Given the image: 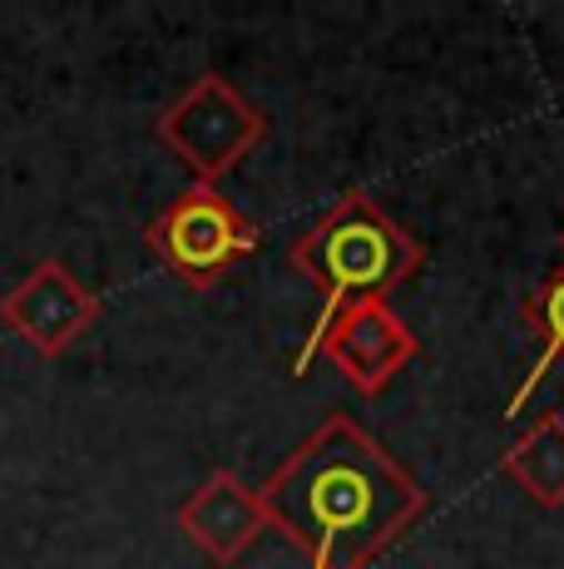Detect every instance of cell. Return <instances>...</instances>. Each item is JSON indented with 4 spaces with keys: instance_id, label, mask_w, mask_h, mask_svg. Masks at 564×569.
<instances>
[{
    "instance_id": "cell-1",
    "label": "cell",
    "mask_w": 564,
    "mask_h": 569,
    "mask_svg": "<svg viewBox=\"0 0 564 569\" xmlns=\"http://www.w3.org/2000/svg\"><path fill=\"white\" fill-rule=\"evenodd\" d=\"M258 500L308 569H366L426 510V490L342 411L273 470Z\"/></svg>"
},
{
    "instance_id": "cell-2",
    "label": "cell",
    "mask_w": 564,
    "mask_h": 569,
    "mask_svg": "<svg viewBox=\"0 0 564 569\" xmlns=\"http://www.w3.org/2000/svg\"><path fill=\"white\" fill-rule=\"evenodd\" d=\"M292 262L322 292V317L308 332V347L298 357V371H308L322 337H328V327L346 308H356V302H386V292L421 268V243L406 228H396L366 193H346L338 208H328L292 243Z\"/></svg>"
},
{
    "instance_id": "cell-3",
    "label": "cell",
    "mask_w": 564,
    "mask_h": 569,
    "mask_svg": "<svg viewBox=\"0 0 564 569\" xmlns=\"http://www.w3.org/2000/svg\"><path fill=\"white\" fill-rule=\"evenodd\" d=\"M159 144L199 183H219L253 154L268 134V114L223 74H203L173 100L154 124Z\"/></svg>"
},
{
    "instance_id": "cell-4",
    "label": "cell",
    "mask_w": 564,
    "mask_h": 569,
    "mask_svg": "<svg viewBox=\"0 0 564 569\" xmlns=\"http://www.w3.org/2000/svg\"><path fill=\"white\" fill-rule=\"evenodd\" d=\"M149 248L179 282L213 288L258 248V228L223 199L219 183H189L164 213L149 223Z\"/></svg>"
},
{
    "instance_id": "cell-5",
    "label": "cell",
    "mask_w": 564,
    "mask_h": 569,
    "mask_svg": "<svg viewBox=\"0 0 564 569\" xmlns=\"http://www.w3.org/2000/svg\"><path fill=\"white\" fill-rule=\"evenodd\" d=\"M0 322L40 357H60L100 322V298L60 258H40L16 288L0 292Z\"/></svg>"
},
{
    "instance_id": "cell-6",
    "label": "cell",
    "mask_w": 564,
    "mask_h": 569,
    "mask_svg": "<svg viewBox=\"0 0 564 569\" xmlns=\"http://www.w3.org/2000/svg\"><path fill=\"white\" fill-rule=\"evenodd\" d=\"M318 352L328 357L356 391L376 397V391H386L401 371L411 367L421 342L386 302H356V308H346L338 322L328 327Z\"/></svg>"
},
{
    "instance_id": "cell-7",
    "label": "cell",
    "mask_w": 564,
    "mask_h": 569,
    "mask_svg": "<svg viewBox=\"0 0 564 569\" xmlns=\"http://www.w3.org/2000/svg\"><path fill=\"white\" fill-rule=\"evenodd\" d=\"M179 530L189 535L213 565H233V560H243L258 535L268 530V516H263L258 490H248L238 470H213L179 506Z\"/></svg>"
},
{
    "instance_id": "cell-8",
    "label": "cell",
    "mask_w": 564,
    "mask_h": 569,
    "mask_svg": "<svg viewBox=\"0 0 564 569\" xmlns=\"http://www.w3.org/2000/svg\"><path fill=\"white\" fill-rule=\"evenodd\" d=\"M501 470L535 506H564V411H545L520 441L501 451Z\"/></svg>"
},
{
    "instance_id": "cell-9",
    "label": "cell",
    "mask_w": 564,
    "mask_h": 569,
    "mask_svg": "<svg viewBox=\"0 0 564 569\" xmlns=\"http://www.w3.org/2000/svg\"><path fill=\"white\" fill-rule=\"evenodd\" d=\"M525 317H530V332L540 337V362L530 367V377L515 387V397H510V407H505L510 416L525 411V401L535 397L540 381H545L550 371L564 367V258H560V268L535 288V298H530Z\"/></svg>"
}]
</instances>
